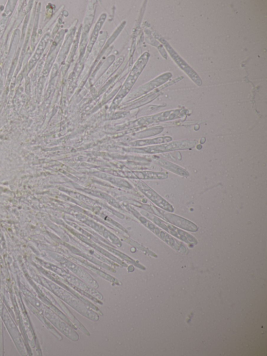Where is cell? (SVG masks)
I'll return each instance as SVG.
<instances>
[{"mask_svg":"<svg viewBox=\"0 0 267 356\" xmlns=\"http://www.w3.org/2000/svg\"><path fill=\"white\" fill-rule=\"evenodd\" d=\"M154 222L162 229L175 237L189 244L190 246H196L197 244V240L192 235L180 230L177 227L170 224L165 223L158 217L153 216Z\"/></svg>","mask_w":267,"mask_h":356,"instance_id":"obj_2","label":"cell"},{"mask_svg":"<svg viewBox=\"0 0 267 356\" xmlns=\"http://www.w3.org/2000/svg\"><path fill=\"white\" fill-rule=\"evenodd\" d=\"M158 214L169 224L182 230L194 232H196L198 230V227L196 224L182 217L173 214L171 213H166L162 210H160Z\"/></svg>","mask_w":267,"mask_h":356,"instance_id":"obj_3","label":"cell"},{"mask_svg":"<svg viewBox=\"0 0 267 356\" xmlns=\"http://www.w3.org/2000/svg\"><path fill=\"white\" fill-rule=\"evenodd\" d=\"M172 140L170 137H160L153 139L138 141L132 143L134 146H143L150 145L160 144L168 143Z\"/></svg>","mask_w":267,"mask_h":356,"instance_id":"obj_6","label":"cell"},{"mask_svg":"<svg viewBox=\"0 0 267 356\" xmlns=\"http://www.w3.org/2000/svg\"><path fill=\"white\" fill-rule=\"evenodd\" d=\"M197 142L196 140H181L170 142L169 143H164L153 146L145 148H136L140 152L148 154H158L178 150H184L196 147Z\"/></svg>","mask_w":267,"mask_h":356,"instance_id":"obj_1","label":"cell"},{"mask_svg":"<svg viewBox=\"0 0 267 356\" xmlns=\"http://www.w3.org/2000/svg\"><path fill=\"white\" fill-rule=\"evenodd\" d=\"M140 178L145 179H165L168 178V175L162 173L155 172H143L140 173Z\"/></svg>","mask_w":267,"mask_h":356,"instance_id":"obj_7","label":"cell"},{"mask_svg":"<svg viewBox=\"0 0 267 356\" xmlns=\"http://www.w3.org/2000/svg\"><path fill=\"white\" fill-rule=\"evenodd\" d=\"M158 163L162 167L170 171V172L185 177L190 176L188 172H187L184 168L175 164V163L163 160H159Z\"/></svg>","mask_w":267,"mask_h":356,"instance_id":"obj_5","label":"cell"},{"mask_svg":"<svg viewBox=\"0 0 267 356\" xmlns=\"http://www.w3.org/2000/svg\"><path fill=\"white\" fill-rule=\"evenodd\" d=\"M141 183L140 188L143 193L159 207L170 213L175 211L173 206L161 196L157 194L155 191L150 188L145 184L142 182H141Z\"/></svg>","mask_w":267,"mask_h":356,"instance_id":"obj_4","label":"cell"}]
</instances>
